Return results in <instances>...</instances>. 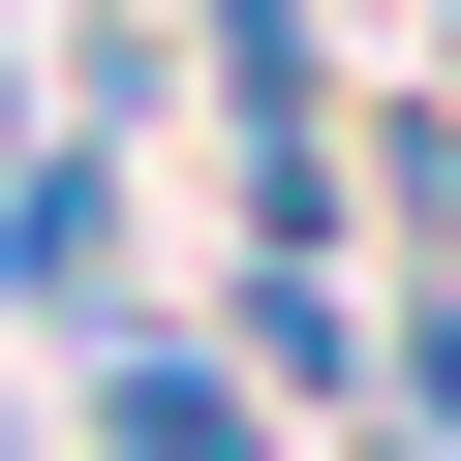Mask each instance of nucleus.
I'll list each match as a JSON object with an SVG mask.
<instances>
[{"label":"nucleus","instance_id":"f257e3e1","mask_svg":"<svg viewBox=\"0 0 461 461\" xmlns=\"http://www.w3.org/2000/svg\"><path fill=\"white\" fill-rule=\"evenodd\" d=\"M123 247H154V154L123 123H32V154H0V339H123L154 308Z\"/></svg>","mask_w":461,"mask_h":461},{"label":"nucleus","instance_id":"f03ea898","mask_svg":"<svg viewBox=\"0 0 461 461\" xmlns=\"http://www.w3.org/2000/svg\"><path fill=\"white\" fill-rule=\"evenodd\" d=\"M62 461H277V400L215 308H123V339H62Z\"/></svg>","mask_w":461,"mask_h":461},{"label":"nucleus","instance_id":"7ed1b4c3","mask_svg":"<svg viewBox=\"0 0 461 461\" xmlns=\"http://www.w3.org/2000/svg\"><path fill=\"white\" fill-rule=\"evenodd\" d=\"M0 154H32V0H0Z\"/></svg>","mask_w":461,"mask_h":461},{"label":"nucleus","instance_id":"20e7f679","mask_svg":"<svg viewBox=\"0 0 461 461\" xmlns=\"http://www.w3.org/2000/svg\"><path fill=\"white\" fill-rule=\"evenodd\" d=\"M0 461H62V430H32V400H0Z\"/></svg>","mask_w":461,"mask_h":461}]
</instances>
